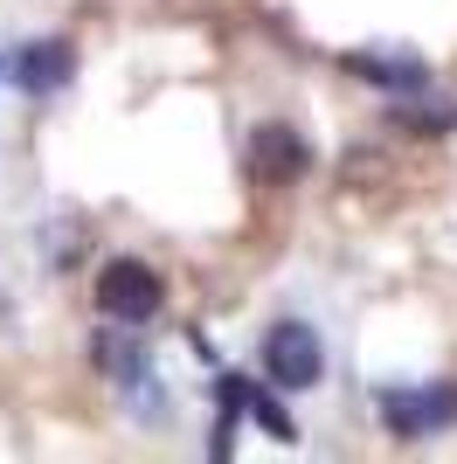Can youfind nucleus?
<instances>
[{
  "instance_id": "obj_3",
  "label": "nucleus",
  "mask_w": 457,
  "mask_h": 464,
  "mask_svg": "<svg viewBox=\"0 0 457 464\" xmlns=\"http://www.w3.org/2000/svg\"><path fill=\"white\" fill-rule=\"evenodd\" d=\"M160 277L146 271V264H132V256H118V264H104V277H97V305L112 312V319H125V326H139V319H152L160 312Z\"/></svg>"
},
{
  "instance_id": "obj_2",
  "label": "nucleus",
  "mask_w": 457,
  "mask_h": 464,
  "mask_svg": "<svg viewBox=\"0 0 457 464\" xmlns=\"http://www.w3.org/2000/svg\"><path fill=\"white\" fill-rule=\"evenodd\" d=\"M264 374H270L277 388H312V382L326 374V361H319V333L298 326V319L270 326V333H264Z\"/></svg>"
},
{
  "instance_id": "obj_1",
  "label": "nucleus",
  "mask_w": 457,
  "mask_h": 464,
  "mask_svg": "<svg viewBox=\"0 0 457 464\" xmlns=\"http://www.w3.org/2000/svg\"><path fill=\"white\" fill-rule=\"evenodd\" d=\"M381 423L395 437H430V430L457 423V382H430V388H388L381 395Z\"/></svg>"
},
{
  "instance_id": "obj_6",
  "label": "nucleus",
  "mask_w": 457,
  "mask_h": 464,
  "mask_svg": "<svg viewBox=\"0 0 457 464\" xmlns=\"http://www.w3.org/2000/svg\"><path fill=\"white\" fill-rule=\"evenodd\" d=\"M228 409H249V416H257V423H264L270 437H285V444L298 437V430H291V416L277 409V395H264V388H249L243 374H228V382H222V416H228Z\"/></svg>"
},
{
  "instance_id": "obj_4",
  "label": "nucleus",
  "mask_w": 457,
  "mask_h": 464,
  "mask_svg": "<svg viewBox=\"0 0 457 464\" xmlns=\"http://www.w3.org/2000/svg\"><path fill=\"white\" fill-rule=\"evenodd\" d=\"M305 139L291 132V125H257L249 132V174L257 180H298L305 174Z\"/></svg>"
},
{
  "instance_id": "obj_5",
  "label": "nucleus",
  "mask_w": 457,
  "mask_h": 464,
  "mask_svg": "<svg viewBox=\"0 0 457 464\" xmlns=\"http://www.w3.org/2000/svg\"><path fill=\"white\" fill-rule=\"evenodd\" d=\"M70 70H76L70 42H28V49L15 56V83L21 91H56V83H70Z\"/></svg>"
},
{
  "instance_id": "obj_7",
  "label": "nucleus",
  "mask_w": 457,
  "mask_h": 464,
  "mask_svg": "<svg viewBox=\"0 0 457 464\" xmlns=\"http://www.w3.org/2000/svg\"><path fill=\"white\" fill-rule=\"evenodd\" d=\"M346 70L381 83V91H423V77H430L416 56H346Z\"/></svg>"
}]
</instances>
